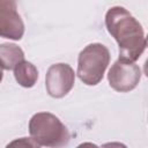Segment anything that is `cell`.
I'll return each instance as SVG.
<instances>
[{
	"label": "cell",
	"mask_w": 148,
	"mask_h": 148,
	"mask_svg": "<svg viewBox=\"0 0 148 148\" xmlns=\"http://www.w3.org/2000/svg\"><path fill=\"white\" fill-rule=\"evenodd\" d=\"M105 27L119 46V59L136 61L147 46L141 23L124 7H111L105 14Z\"/></svg>",
	"instance_id": "6da1fadb"
},
{
	"label": "cell",
	"mask_w": 148,
	"mask_h": 148,
	"mask_svg": "<svg viewBox=\"0 0 148 148\" xmlns=\"http://www.w3.org/2000/svg\"><path fill=\"white\" fill-rule=\"evenodd\" d=\"M29 133L38 147H64L71 139L67 127L50 112L35 113L29 121Z\"/></svg>",
	"instance_id": "7a4b0ae2"
},
{
	"label": "cell",
	"mask_w": 148,
	"mask_h": 148,
	"mask_svg": "<svg viewBox=\"0 0 148 148\" xmlns=\"http://www.w3.org/2000/svg\"><path fill=\"white\" fill-rule=\"evenodd\" d=\"M109 64V49L101 43H92L80 52L76 74L84 84L96 86L102 81Z\"/></svg>",
	"instance_id": "3957f363"
},
{
	"label": "cell",
	"mask_w": 148,
	"mask_h": 148,
	"mask_svg": "<svg viewBox=\"0 0 148 148\" xmlns=\"http://www.w3.org/2000/svg\"><path fill=\"white\" fill-rule=\"evenodd\" d=\"M141 69L132 61L118 59L111 66L108 80L110 87L118 92H128L133 90L140 82Z\"/></svg>",
	"instance_id": "277c9868"
},
{
	"label": "cell",
	"mask_w": 148,
	"mask_h": 148,
	"mask_svg": "<svg viewBox=\"0 0 148 148\" xmlns=\"http://www.w3.org/2000/svg\"><path fill=\"white\" fill-rule=\"evenodd\" d=\"M75 83V73L68 64L51 65L45 75V87L49 95L53 98L66 96Z\"/></svg>",
	"instance_id": "5b68a950"
},
{
	"label": "cell",
	"mask_w": 148,
	"mask_h": 148,
	"mask_svg": "<svg viewBox=\"0 0 148 148\" xmlns=\"http://www.w3.org/2000/svg\"><path fill=\"white\" fill-rule=\"evenodd\" d=\"M24 35V23L16 10V3H0V37L20 40Z\"/></svg>",
	"instance_id": "8992f818"
},
{
	"label": "cell",
	"mask_w": 148,
	"mask_h": 148,
	"mask_svg": "<svg viewBox=\"0 0 148 148\" xmlns=\"http://www.w3.org/2000/svg\"><path fill=\"white\" fill-rule=\"evenodd\" d=\"M24 60L23 50L13 43L0 44V66L3 69L10 71Z\"/></svg>",
	"instance_id": "52a82bcc"
},
{
	"label": "cell",
	"mask_w": 148,
	"mask_h": 148,
	"mask_svg": "<svg viewBox=\"0 0 148 148\" xmlns=\"http://www.w3.org/2000/svg\"><path fill=\"white\" fill-rule=\"evenodd\" d=\"M14 76L20 86L31 88L38 80V71L34 64L23 60L14 67Z\"/></svg>",
	"instance_id": "ba28073f"
},
{
	"label": "cell",
	"mask_w": 148,
	"mask_h": 148,
	"mask_svg": "<svg viewBox=\"0 0 148 148\" xmlns=\"http://www.w3.org/2000/svg\"><path fill=\"white\" fill-rule=\"evenodd\" d=\"M15 145H18V146H21V145H23V146H31V147H38L37 146V143L32 140V139H27V138H22L21 140H16V141H13V142H10L8 146H15Z\"/></svg>",
	"instance_id": "9c48e42d"
},
{
	"label": "cell",
	"mask_w": 148,
	"mask_h": 148,
	"mask_svg": "<svg viewBox=\"0 0 148 148\" xmlns=\"http://www.w3.org/2000/svg\"><path fill=\"white\" fill-rule=\"evenodd\" d=\"M0 3H16V0H0Z\"/></svg>",
	"instance_id": "30bf717a"
},
{
	"label": "cell",
	"mask_w": 148,
	"mask_h": 148,
	"mask_svg": "<svg viewBox=\"0 0 148 148\" xmlns=\"http://www.w3.org/2000/svg\"><path fill=\"white\" fill-rule=\"evenodd\" d=\"M2 77H3V72H2V67L0 66V82L2 81Z\"/></svg>",
	"instance_id": "8fae6325"
}]
</instances>
